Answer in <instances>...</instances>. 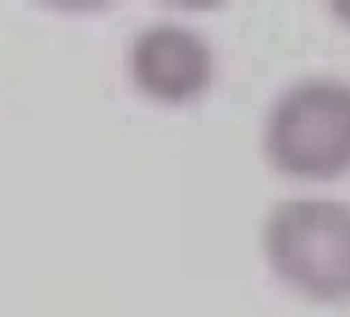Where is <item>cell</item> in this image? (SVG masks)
<instances>
[{
  "mask_svg": "<svg viewBox=\"0 0 350 317\" xmlns=\"http://www.w3.org/2000/svg\"><path fill=\"white\" fill-rule=\"evenodd\" d=\"M127 71L146 101L179 108L209 94L216 60L209 41L198 30L179 27V23H153L131 41Z\"/></svg>",
  "mask_w": 350,
  "mask_h": 317,
  "instance_id": "3",
  "label": "cell"
},
{
  "mask_svg": "<svg viewBox=\"0 0 350 317\" xmlns=\"http://www.w3.org/2000/svg\"><path fill=\"white\" fill-rule=\"evenodd\" d=\"M261 146L283 176L328 183L350 172V82L313 75L287 86L265 116Z\"/></svg>",
  "mask_w": 350,
  "mask_h": 317,
  "instance_id": "1",
  "label": "cell"
},
{
  "mask_svg": "<svg viewBox=\"0 0 350 317\" xmlns=\"http://www.w3.org/2000/svg\"><path fill=\"white\" fill-rule=\"evenodd\" d=\"M336 15H339L343 23H350V4H336Z\"/></svg>",
  "mask_w": 350,
  "mask_h": 317,
  "instance_id": "4",
  "label": "cell"
},
{
  "mask_svg": "<svg viewBox=\"0 0 350 317\" xmlns=\"http://www.w3.org/2000/svg\"><path fill=\"white\" fill-rule=\"evenodd\" d=\"M265 262L291 291L313 303H350V205L336 198H291L269 213Z\"/></svg>",
  "mask_w": 350,
  "mask_h": 317,
  "instance_id": "2",
  "label": "cell"
}]
</instances>
